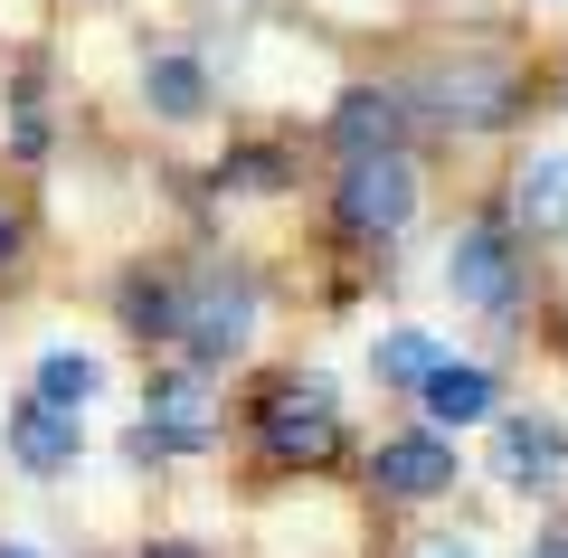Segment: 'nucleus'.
Listing matches in <instances>:
<instances>
[{"label":"nucleus","mask_w":568,"mask_h":558,"mask_svg":"<svg viewBox=\"0 0 568 558\" xmlns=\"http://www.w3.org/2000/svg\"><path fill=\"white\" fill-rule=\"evenodd\" d=\"M219 180H227V190H284V152H265V142H256V152H227Z\"/></svg>","instance_id":"nucleus-17"},{"label":"nucleus","mask_w":568,"mask_h":558,"mask_svg":"<svg viewBox=\"0 0 568 558\" xmlns=\"http://www.w3.org/2000/svg\"><path fill=\"white\" fill-rule=\"evenodd\" d=\"M407 209H417V171H407V152H369L342 171V227H361V237H398Z\"/></svg>","instance_id":"nucleus-4"},{"label":"nucleus","mask_w":568,"mask_h":558,"mask_svg":"<svg viewBox=\"0 0 568 558\" xmlns=\"http://www.w3.org/2000/svg\"><path fill=\"white\" fill-rule=\"evenodd\" d=\"M0 558H39V549H0Z\"/></svg>","instance_id":"nucleus-22"},{"label":"nucleus","mask_w":568,"mask_h":558,"mask_svg":"<svg viewBox=\"0 0 568 558\" xmlns=\"http://www.w3.org/2000/svg\"><path fill=\"white\" fill-rule=\"evenodd\" d=\"M511 219H521L530 237L568 227V152H540V161L521 171V190H511Z\"/></svg>","instance_id":"nucleus-12"},{"label":"nucleus","mask_w":568,"mask_h":558,"mask_svg":"<svg viewBox=\"0 0 568 558\" xmlns=\"http://www.w3.org/2000/svg\"><path fill=\"white\" fill-rule=\"evenodd\" d=\"M493 464H503L511 493H559V483H568V436H559L549 417H503Z\"/></svg>","instance_id":"nucleus-6"},{"label":"nucleus","mask_w":568,"mask_h":558,"mask_svg":"<svg viewBox=\"0 0 568 558\" xmlns=\"http://www.w3.org/2000/svg\"><path fill=\"white\" fill-rule=\"evenodd\" d=\"M426 95H436V114H446V123H465V133H493V123H511V104H521V77H511V67L465 58V67H446V77L426 85Z\"/></svg>","instance_id":"nucleus-5"},{"label":"nucleus","mask_w":568,"mask_h":558,"mask_svg":"<svg viewBox=\"0 0 568 558\" xmlns=\"http://www.w3.org/2000/svg\"><path fill=\"white\" fill-rule=\"evenodd\" d=\"M417 558H474V549H465V539H436V549H417Z\"/></svg>","instance_id":"nucleus-19"},{"label":"nucleus","mask_w":568,"mask_h":558,"mask_svg":"<svg viewBox=\"0 0 568 558\" xmlns=\"http://www.w3.org/2000/svg\"><path fill=\"white\" fill-rule=\"evenodd\" d=\"M246 332H256V275L246 265H200L181 284V341L200 359H237Z\"/></svg>","instance_id":"nucleus-1"},{"label":"nucleus","mask_w":568,"mask_h":558,"mask_svg":"<svg viewBox=\"0 0 568 558\" xmlns=\"http://www.w3.org/2000/svg\"><path fill=\"white\" fill-rule=\"evenodd\" d=\"M417 398H426V417H436V426H474V417H493V369H455V359H446Z\"/></svg>","instance_id":"nucleus-13"},{"label":"nucleus","mask_w":568,"mask_h":558,"mask_svg":"<svg viewBox=\"0 0 568 558\" xmlns=\"http://www.w3.org/2000/svg\"><path fill=\"white\" fill-rule=\"evenodd\" d=\"M369 483H379L388 501H436L455 483V455L436 436H388L379 455H369Z\"/></svg>","instance_id":"nucleus-7"},{"label":"nucleus","mask_w":568,"mask_h":558,"mask_svg":"<svg viewBox=\"0 0 568 558\" xmlns=\"http://www.w3.org/2000/svg\"><path fill=\"white\" fill-rule=\"evenodd\" d=\"M446 284H455V303L511 322V303H521V256H511L503 227H465V237L446 246Z\"/></svg>","instance_id":"nucleus-3"},{"label":"nucleus","mask_w":568,"mask_h":558,"mask_svg":"<svg viewBox=\"0 0 568 558\" xmlns=\"http://www.w3.org/2000/svg\"><path fill=\"white\" fill-rule=\"evenodd\" d=\"M77 445H85V417H77V407L29 398L20 417H10V455H20L29 474H67V464H77Z\"/></svg>","instance_id":"nucleus-10"},{"label":"nucleus","mask_w":568,"mask_h":558,"mask_svg":"<svg viewBox=\"0 0 568 558\" xmlns=\"http://www.w3.org/2000/svg\"><path fill=\"white\" fill-rule=\"evenodd\" d=\"M398 123H407V104L388 95V85H351V95L332 104V142H342V161L398 152Z\"/></svg>","instance_id":"nucleus-9"},{"label":"nucleus","mask_w":568,"mask_h":558,"mask_svg":"<svg viewBox=\"0 0 568 558\" xmlns=\"http://www.w3.org/2000/svg\"><path fill=\"white\" fill-rule=\"evenodd\" d=\"M256 436H265L275 464H332L342 455V407H332L323 379H284V388H265Z\"/></svg>","instance_id":"nucleus-2"},{"label":"nucleus","mask_w":568,"mask_h":558,"mask_svg":"<svg viewBox=\"0 0 568 558\" xmlns=\"http://www.w3.org/2000/svg\"><path fill=\"white\" fill-rule=\"evenodd\" d=\"M95 388H104V369H95L85 351H48V359H39V398H48V407H85Z\"/></svg>","instance_id":"nucleus-16"},{"label":"nucleus","mask_w":568,"mask_h":558,"mask_svg":"<svg viewBox=\"0 0 568 558\" xmlns=\"http://www.w3.org/2000/svg\"><path fill=\"white\" fill-rule=\"evenodd\" d=\"M123 322H133L142 341H171V332H181V294H171L162 275H133V284H123Z\"/></svg>","instance_id":"nucleus-15"},{"label":"nucleus","mask_w":568,"mask_h":558,"mask_svg":"<svg viewBox=\"0 0 568 558\" xmlns=\"http://www.w3.org/2000/svg\"><path fill=\"white\" fill-rule=\"evenodd\" d=\"M142 104H152L162 123H200L209 114V67L200 58H152L142 67Z\"/></svg>","instance_id":"nucleus-11"},{"label":"nucleus","mask_w":568,"mask_h":558,"mask_svg":"<svg viewBox=\"0 0 568 558\" xmlns=\"http://www.w3.org/2000/svg\"><path fill=\"white\" fill-rule=\"evenodd\" d=\"M152 417H142V436L162 445V455H200L209 436H219V417H209V388L200 379H152Z\"/></svg>","instance_id":"nucleus-8"},{"label":"nucleus","mask_w":568,"mask_h":558,"mask_svg":"<svg viewBox=\"0 0 568 558\" xmlns=\"http://www.w3.org/2000/svg\"><path fill=\"white\" fill-rule=\"evenodd\" d=\"M530 558H568V539H540V549H530Z\"/></svg>","instance_id":"nucleus-20"},{"label":"nucleus","mask_w":568,"mask_h":558,"mask_svg":"<svg viewBox=\"0 0 568 558\" xmlns=\"http://www.w3.org/2000/svg\"><path fill=\"white\" fill-rule=\"evenodd\" d=\"M20 256V219H10V209H0V265Z\"/></svg>","instance_id":"nucleus-18"},{"label":"nucleus","mask_w":568,"mask_h":558,"mask_svg":"<svg viewBox=\"0 0 568 558\" xmlns=\"http://www.w3.org/2000/svg\"><path fill=\"white\" fill-rule=\"evenodd\" d=\"M369 369L398 379V388H426L446 359H436V341H426V332H388V341H369Z\"/></svg>","instance_id":"nucleus-14"},{"label":"nucleus","mask_w":568,"mask_h":558,"mask_svg":"<svg viewBox=\"0 0 568 558\" xmlns=\"http://www.w3.org/2000/svg\"><path fill=\"white\" fill-rule=\"evenodd\" d=\"M152 558H200V549H152Z\"/></svg>","instance_id":"nucleus-21"}]
</instances>
